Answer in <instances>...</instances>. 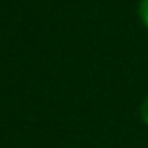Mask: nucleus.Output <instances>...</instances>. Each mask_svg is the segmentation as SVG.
<instances>
[{"label": "nucleus", "mask_w": 148, "mask_h": 148, "mask_svg": "<svg viewBox=\"0 0 148 148\" xmlns=\"http://www.w3.org/2000/svg\"><path fill=\"white\" fill-rule=\"evenodd\" d=\"M141 118H143V122L148 126V98L143 101V105H141Z\"/></svg>", "instance_id": "obj_2"}, {"label": "nucleus", "mask_w": 148, "mask_h": 148, "mask_svg": "<svg viewBox=\"0 0 148 148\" xmlns=\"http://www.w3.org/2000/svg\"><path fill=\"white\" fill-rule=\"evenodd\" d=\"M139 15H141L143 23L148 28V0H141V4H139Z\"/></svg>", "instance_id": "obj_1"}]
</instances>
